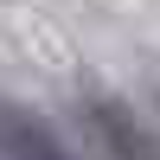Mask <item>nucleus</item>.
Masks as SVG:
<instances>
[{
    "instance_id": "f257e3e1",
    "label": "nucleus",
    "mask_w": 160,
    "mask_h": 160,
    "mask_svg": "<svg viewBox=\"0 0 160 160\" xmlns=\"http://www.w3.org/2000/svg\"><path fill=\"white\" fill-rule=\"evenodd\" d=\"M83 122H90V135H96V148L109 160H160V135L128 109L122 96H90L83 102Z\"/></svg>"
},
{
    "instance_id": "f03ea898",
    "label": "nucleus",
    "mask_w": 160,
    "mask_h": 160,
    "mask_svg": "<svg viewBox=\"0 0 160 160\" xmlns=\"http://www.w3.org/2000/svg\"><path fill=\"white\" fill-rule=\"evenodd\" d=\"M0 160H77V154L58 141V128L38 109L0 96Z\"/></svg>"
}]
</instances>
